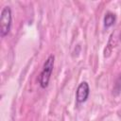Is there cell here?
I'll return each instance as SVG.
<instances>
[{
    "mask_svg": "<svg viewBox=\"0 0 121 121\" xmlns=\"http://www.w3.org/2000/svg\"><path fill=\"white\" fill-rule=\"evenodd\" d=\"M54 60H55V57L53 55H50L46 59L45 62L43 64V70L41 72L40 78H39L40 85L42 88L47 87V85L49 83V79H50V77H51V74L53 71V67H54Z\"/></svg>",
    "mask_w": 121,
    "mask_h": 121,
    "instance_id": "obj_1",
    "label": "cell"
},
{
    "mask_svg": "<svg viewBox=\"0 0 121 121\" xmlns=\"http://www.w3.org/2000/svg\"><path fill=\"white\" fill-rule=\"evenodd\" d=\"M11 26V10L9 7H4L0 16V32L1 36L5 37L9 34Z\"/></svg>",
    "mask_w": 121,
    "mask_h": 121,
    "instance_id": "obj_2",
    "label": "cell"
},
{
    "mask_svg": "<svg viewBox=\"0 0 121 121\" xmlns=\"http://www.w3.org/2000/svg\"><path fill=\"white\" fill-rule=\"evenodd\" d=\"M89 94H90V88H89V85L86 81H83L81 82L78 89H77V93H76V98H77V101L78 103H82V102H85L89 96Z\"/></svg>",
    "mask_w": 121,
    "mask_h": 121,
    "instance_id": "obj_3",
    "label": "cell"
},
{
    "mask_svg": "<svg viewBox=\"0 0 121 121\" xmlns=\"http://www.w3.org/2000/svg\"><path fill=\"white\" fill-rule=\"evenodd\" d=\"M115 15L113 13H111V12H108L105 16H104V26L105 27H110L112 26L114 22H115Z\"/></svg>",
    "mask_w": 121,
    "mask_h": 121,
    "instance_id": "obj_4",
    "label": "cell"
},
{
    "mask_svg": "<svg viewBox=\"0 0 121 121\" xmlns=\"http://www.w3.org/2000/svg\"><path fill=\"white\" fill-rule=\"evenodd\" d=\"M121 92V75L118 77L117 80L114 83V87H113V94L116 95Z\"/></svg>",
    "mask_w": 121,
    "mask_h": 121,
    "instance_id": "obj_5",
    "label": "cell"
}]
</instances>
